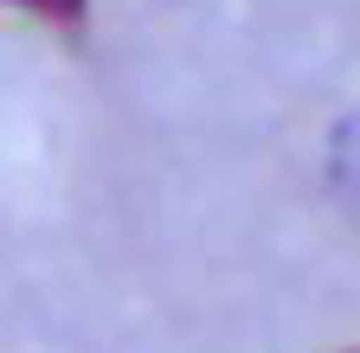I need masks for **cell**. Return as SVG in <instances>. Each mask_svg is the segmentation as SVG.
<instances>
[{
  "label": "cell",
  "instance_id": "6da1fadb",
  "mask_svg": "<svg viewBox=\"0 0 360 353\" xmlns=\"http://www.w3.org/2000/svg\"><path fill=\"white\" fill-rule=\"evenodd\" d=\"M26 13H45V20H58V26H77L84 20V0H20Z\"/></svg>",
  "mask_w": 360,
  "mask_h": 353
}]
</instances>
